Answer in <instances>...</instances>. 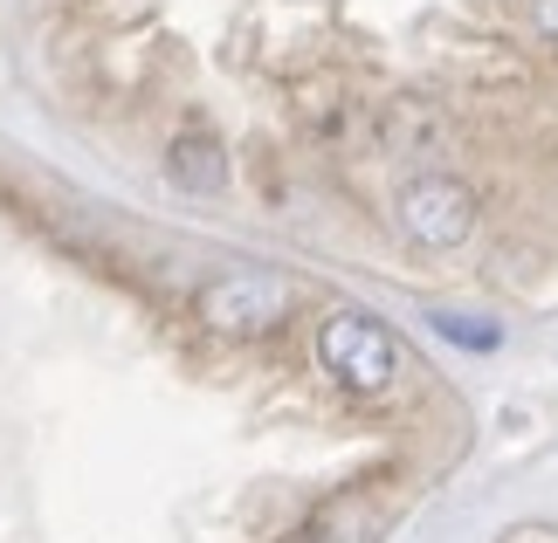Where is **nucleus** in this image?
I'll return each mask as SVG.
<instances>
[{"label": "nucleus", "mask_w": 558, "mask_h": 543, "mask_svg": "<svg viewBox=\"0 0 558 543\" xmlns=\"http://www.w3.org/2000/svg\"><path fill=\"white\" fill-rule=\"evenodd\" d=\"M166 180H173L180 193H228V151L214 145L207 132H180L173 145H166Z\"/></svg>", "instance_id": "6"}, {"label": "nucleus", "mask_w": 558, "mask_h": 543, "mask_svg": "<svg viewBox=\"0 0 558 543\" xmlns=\"http://www.w3.org/2000/svg\"><path fill=\"white\" fill-rule=\"evenodd\" d=\"M448 344H462V351H497L504 344V323H476V317H456V310H435L427 317Z\"/></svg>", "instance_id": "7"}, {"label": "nucleus", "mask_w": 558, "mask_h": 543, "mask_svg": "<svg viewBox=\"0 0 558 543\" xmlns=\"http://www.w3.org/2000/svg\"><path fill=\"white\" fill-rule=\"evenodd\" d=\"M317 365H325L331 385H345V393H359V399H379V393L400 385L407 351H400V337L386 331L373 310L338 303V310H325V323H317Z\"/></svg>", "instance_id": "1"}, {"label": "nucleus", "mask_w": 558, "mask_h": 543, "mask_svg": "<svg viewBox=\"0 0 558 543\" xmlns=\"http://www.w3.org/2000/svg\"><path fill=\"white\" fill-rule=\"evenodd\" d=\"M531 21H538L545 41H558V0H531Z\"/></svg>", "instance_id": "8"}, {"label": "nucleus", "mask_w": 558, "mask_h": 543, "mask_svg": "<svg viewBox=\"0 0 558 543\" xmlns=\"http://www.w3.org/2000/svg\"><path fill=\"white\" fill-rule=\"evenodd\" d=\"M296 310V282L276 275V269H228V275H207L201 289H193V317H201V331L214 337H269L283 331Z\"/></svg>", "instance_id": "2"}, {"label": "nucleus", "mask_w": 558, "mask_h": 543, "mask_svg": "<svg viewBox=\"0 0 558 543\" xmlns=\"http://www.w3.org/2000/svg\"><path fill=\"white\" fill-rule=\"evenodd\" d=\"M476 186L456 180V172H414L400 193H393V221L400 234L414 248L427 255H448V248H462L469 234H476Z\"/></svg>", "instance_id": "3"}, {"label": "nucleus", "mask_w": 558, "mask_h": 543, "mask_svg": "<svg viewBox=\"0 0 558 543\" xmlns=\"http://www.w3.org/2000/svg\"><path fill=\"white\" fill-rule=\"evenodd\" d=\"M379 530H386L379 503H373L366 489H345V495H331V503L317 509L290 543H379Z\"/></svg>", "instance_id": "5"}, {"label": "nucleus", "mask_w": 558, "mask_h": 543, "mask_svg": "<svg viewBox=\"0 0 558 543\" xmlns=\"http://www.w3.org/2000/svg\"><path fill=\"white\" fill-rule=\"evenodd\" d=\"M379 145L393 151V159H441V151L456 145V124L427 97H393L379 111Z\"/></svg>", "instance_id": "4"}]
</instances>
